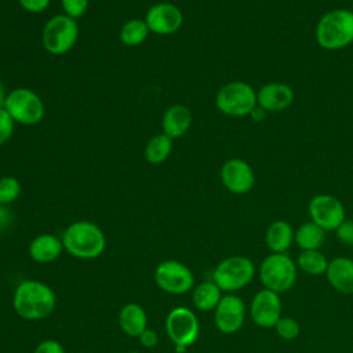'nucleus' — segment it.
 <instances>
[{"label":"nucleus","instance_id":"obj_27","mask_svg":"<svg viewBox=\"0 0 353 353\" xmlns=\"http://www.w3.org/2000/svg\"><path fill=\"white\" fill-rule=\"evenodd\" d=\"M21 182L11 175L0 178V205H8L14 203L21 194Z\"/></svg>","mask_w":353,"mask_h":353},{"label":"nucleus","instance_id":"obj_23","mask_svg":"<svg viewBox=\"0 0 353 353\" xmlns=\"http://www.w3.org/2000/svg\"><path fill=\"white\" fill-rule=\"evenodd\" d=\"M324 241H325V230L312 221H307L299 225L294 234V243L301 248V251L320 250Z\"/></svg>","mask_w":353,"mask_h":353},{"label":"nucleus","instance_id":"obj_20","mask_svg":"<svg viewBox=\"0 0 353 353\" xmlns=\"http://www.w3.org/2000/svg\"><path fill=\"white\" fill-rule=\"evenodd\" d=\"M295 230L284 219L273 221L265 232V243L270 252L284 254L294 243Z\"/></svg>","mask_w":353,"mask_h":353},{"label":"nucleus","instance_id":"obj_30","mask_svg":"<svg viewBox=\"0 0 353 353\" xmlns=\"http://www.w3.org/2000/svg\"><path fill=\"white\" fill-rule=\"evenodd\" d=\"M15 121L8 114V112L0 106V145L6 143L14 134Z\"/></svg>","mask_w":353,"mask_h":353},{"label":"nucleus","instance_id":"obj_5","mask_svg":"<svg viewBox=\"0 0 353 353\" xmlns=\"http://www.w3.org/2000/svg\"><path fill=\"white\" fill-rule=\"evenodd\" d=\"M254 262L244 255H232L222 259L212 272V281L222 292L233 294L247 287L255 276Z\"/></svg>","mask_w":353,"mask_h":353},{"label":"nucleus","instance_id":"obj_24","mask_svg":"<svg viewBox=\"0 0 353 353\" xmlns=\"http://www.w3.org/2000/svg\"><path fill=\"white\" fill-rule=\"evenodd\" d=\"M172 152V139L168 138L165 134L153 135L146 146H145V160L149 164H161L164 163Z\"/></svg>","mask_w":353,"mask_h":353},{"label":"nucleus","instance_id":"obj_14","mask_svg":"<svg viewBox=\"0 0 353 353\" xmlns=\"http://www.w3.org/2000/svg\"><path fill=\"white\" fill-rule=\"evenodd\" d=\"M222 185L233 194H245L255 185V172L251 164L243 159L233 157L226 160L221 170Z\"/></svg>","mask_w":353,"mask_h":353},{"label":"nucleus","instance_id":"obj_21","mask_svg":"<svg viewBox=\"0 0 353 353\" xmlns=\"http://www.w3.org/2000/svg\"><path fill=\"white\" fill-rule=\"evenodd\" d=\"M119 327L128 335L138 338L148 328V314L138 303H125L119 312Z\"/></svg>","mask_w":353,"mask_h":353},{"label":"nucleus","instance_id":"obj_4","mask_svg":"<svg viewBox=\"0 0 353 353\" xmlns=\"http://www.w3.org/2000/svg\"><path fill=\"white\" fill-rule=\"evenodd\" d=\"M259 280L263 288L277 294L290 291L298 279L296 262L287 254H269L259 263Z\"/></svg>","mask_w":353,"mask_h":353},{"label":"nucleus","instance_id":"obj_25","mask_svg":"<svg viewBox=\"0 0 353 353\" xmlns=\"http://www.w3.org/2000/svg\"><path fill=\"white\" fill-rule=\"evenodd\" d=\"M296 266L299 270L309 276L325 274L328 268V259L320 250L301 251L296 258Z\"/></svg>","mask_w":353,"mask_h":353},{"label":"nucleus","instance_id":"obj_18","mask_svg":"<svg viewBox=\"0 0 353 353\" xmlns=\"http://www.w3.org/2000/svg\"><path fill=\"white\" fill-rule=\"evenodd\" d=\"M62 251V239L52 233H41L36 236L28 247V254L36 263H51L59 258Z\"/></svg>","mask_w":353,"mask_h":353},{"label":"nucleus","instance_id":"obj_29","mask_svg":"<svg viewBox=\"0 0 353 353\" xmlns=\"http://www.w3.org/2000/svg\"><path fill=\"white\" fill-rule=\"evenodd\" d=\"M88 4L90 0H61L63 14L76 21L85 14Z\"/></svg>","mask_w":353,"mask_h":353},{"label":"nucleus","instance_id":"obj_16","mask_svg":"<svg viewBox=\"0 0 353 353\" xmlns=\"http://www.w3.org/2000/svg\"><path fill=\"white\" fill-rule=\"evenodd\" d=\"M295 92L283 81H270L256 91V103L266 112H281L292 105Z\"/></svg>","mask_w":353,"mask_h":353},{"label":"nucleus","instance_id":"obj_8","mask_svg":"<svg viewBox=\"0 0 353 353\" xmlns=\"http://www.w3.org/2000/svg\"><path fill=\"white\" fill-rule=\"evenodd\" d=\"M3 108L15 123L23 125H34L40 123L46 112L39 94L25 87L11 90L6 97Z\"/></svg>","mask_w":353,"mask_h":353},{"label":"nucleus","instance_id":"obj_13","mask_svg":"<svg viewBox=\"0 0 353 353\" xmlns=\"http://www.w3.org/2000/svg\"><path fill=\"white\" fill-rule=\"evenodd\" d=\"M281 298L280 294L262 288L259 290L250 302L251 320L261 328H274L277 321L281 319Z\"/></svg>","mask_w":353,"mask_h":353},{"label":"nucleus","instance_id":"obj_32","mask_svg":"<svg viewBox=\"0 0 353 353\" xmlns=\"http://www.w3.org/2000/svg\"><path fill=\"white\" fill-rule=\"evenodd\" d=\"M50 1L51 0H18L19 6L30 14H39L46 11L50 6Z\"/></svg>","mask_w":353,"mask_h":353},{"label":"nucleus","instance_id":"obj_6","mask_svg":"<svg viewBox=\"0 0 353 353\" xmlns=\"http://www.w3.org/2000/svg\"><path fill=\"white\" fill-rule=\"evenodd\" d=\"M256 105V91L250 83L241 80L226 83L215 95L216 109L230 117L250 116Z\"/></svg>","mask_w":353,"mask_h":353},{"label":"nucleus","instance_id":"obj_28","mask_svg":"<svg viewBox=\"0 0 353 353\" xmlns=\"http://www.w3.org/2000/svg\"><path fill=\"white\" fill-rule=\"evenodd\" d=\"M274 331L281 339L292 341V339L298 338V335L301 332V325L295 319L281 316V319L274 325Z\"/></svg>","mask_w":353,"mask_h":353},{"label":"nucleus","instance_id":"obj_2","mask_svg":"<svg viewBox=\"0 0 353 353\" xmlns=\"http://www.w3.org/2000/svg\"><path fill=\"white\" fill-rule=\"evenodd\" d=\"M63 250L77 259H95L106 248L103 230L91 221H76L62 234Z\"/></svg>","mask_w":353,"mask_h":353},{"label":"nucleus","instance_id":"obj_39","mask_svg":"<svg viewBox=\"0 0 353 353\" xmlns=\"http://www.w3.org/2000/svg\"><path fill=\"white\" fill-rule=\"evenodd\" d=\"M127 353H138L137 350H131V352H127Z\"/></svg>","mask_w":353,"mask_h":353},{"label":"nucleus","instance_id":"obj_15","mask_svg":"<svg viewBox=\"0 0 353 353\" xmlns=\"http://www.w3.org/2000/svg\"><path fill=\"white\" fill-rule=\"evenodd\" d=\"M145 22L152 33L167 36L178 32L182 28L183 14L178 6L163 1L153 4L146 11Z\"/></svg>","mask_w":353,"mask_h":353},{"label":"nucleus","instance_id":"obj_34","mask_svg":"<svg viewBox=\"0 0 353 353\" xmlns=\"http://www.w3.org/2000/svg\"><path fill=\"white\" fill-rule=\"evenodd\" d=\"M138 339H139V343H141L143 347H148V349L154 347V346L159 343V335H157V332H156L154 330H152V328H146V330L138 336Z\"/></svg>","mask_w":353,"mask_h":353},{"label":"nucleus","instance_id":"obj_7","mask_svg":"<svg viewBox=\"0 0 353 353\" xmlns=\"http://www.w3.org/2000/svg\"><path fill=\"white\" fill-rule=\"evenodd\" d=\"M77 39V21L65 14L51 17L41 32L43 47L51 55H63L69 52L74 47Z\"/></svg>","mask_w":353,"mask_h":353},{"label":"nucleus","instance_id":"obj_36","mask_svg":"<svg viewBox=\"0 0 353 353\" xmlns=\"http://www.w3.org/2000/svg\"><path fill=\"white\" fill-rule=\"evenodd\" d=\"M250 117L254 120V121H263L266 119V110H263L261 106H255L254 110L250 113Z\"/></svg>","mask_w":353,"mask_h":353},{"label":"nucleus","instance_id":"obj_10","mask_svg":"<svg viewBox=\"0 0 353 353\" xmlns=\"http://www.w3.org/2000/svg\"><path fill=\"white\" fill-rule=\"evenodd\" d=\"M165 332L174 345L192 346L200 334V323L196 313L185 306L171 309L165 317Z\"/></svg>","mask_w":353,"mask_h":353},{"label":"nucleus","instance_id":"obj_19","mask_svg":"<svg viewBox=\"0 0 353 353\" xmlns=\"http://www.w3.org/2000/svg\"><path fill=\"white\" fill-rule=\"evenodd\" d=\"M192 112L185 105L176 103L171 105L163 114L161 127L163 134H165L171 139L181 138L185 135L192 125Z\"/></svg>","mask_w":353,"mask_h":353},{"label":"nucleus","instance_id":"obj_31","mask_svg":"<svg viewBox=\"0 0 353 353\" xmlns=\"http://www.w3.org/2000/svg\"><path fill=\"white\" fill-rule=\"evenodd\" d=\"M336 239L345 245H353V221L345 219L335 230Z\"/></svg>","mask_w":353,"mask_h":353},{"label":"nucleus","instance_id":"obj_11","mask_svg":"<svg viewBox=\"0 0 353 353\" xmlns=\"http://www.w3.org/2000/svg\"><path fill=\"white\" fill-rule=\"evenodd\" d=\"M307 212L310 221L325 232L336 230V228L346 219L342 201L328 193L313 196L307 204Z\"/></svg>","mask_w":353,"mask_h":353},{"label":"nucleus","instance_id":"obj_9","mask_svg":"<svg viewBox=\"0 0 353 353\" xmlns=\"http://www.w3.org/2000/svg\"><path fill=\"white\" fill-rule=\"evenodd\" d=\"M153 279L161 291L172 295L186 294L194 287V276L190 268L175 259L160 262L154 269Z\"/></svg>","mask_w":353,"mask_h":353},{"label":"nucleus","instance_id":"obj_38","mask_svg":"<svg viewBox=\"0 0 353 353\" xmlns=\"http://www.w3.org/2000/svg\"><path fill=\"white\" fill-rule=\"evenodd\" d=\"M174 347H175V352H176V353H185V352L188 350V347H186V346H182V345H174Z\"/></svg>","mask_w":353,"mask_h":353},{"label":"nucleus","instance_id":"obj_3","mask_svg":"<svg viewBox=\"0 0 353 353\" xmlns=\"http://www.w3.org/2000/svg\"><path fill=\"white\" fill-rule=\"evenodd\" d=\"M316 43L328 51L342 50L353 43V11L334 8L320 17L314 29Z\"/></svg>","mask_w":353,"mask_h":353},{"label":"nucleus","instance_id":"obj_1","mask_svg":"<svg viewBox=\"0 0 353 353\" xmlns=\"http://www.w3.org/2000/svg\"><path fill=\"white\" fill-rule=\"evenodd\" d=\"M55 305V292L43 281L28 279L15 287L12 309L23 320H43L54 312Z\"/></svg>","mask_w":353,"mask_h":353},{"label":"nucleus","instance_id":"obj_12","mask_svg":"<svg viewBox=\"0 0 353 353\" xmlns=\"http://www.w3.org/2000/svg\"><path fill=\"white\" fill-rule=\"evenodd\" d=\"M247 307L236 294H226L214 309V323L219 332L230 335L237 332L245 321Z\"/></svg>","mask_w":353,"mask_h":353},{"label":"nucleus","instance_id":"obj_37","mask_svg":"<svg viewBox=\"0 0 353 353\" xmlns=\"http://www.w3.org/2000/svg\"><path fill=\"white\" fill-rule=\"evenodd\" d=\"M7 94H8V92L6 91V87H4V84H3V81H1V79H0V106L4 105V101H6Z\"/></svg>","mask_w":353,"mask_h":353},{"label":"nucleus","instance_id":"obj_35","mask_svg":"<svg viewBox=\"0 0 353 353\" xmlns=\"http://www.w3.org/2000/svg\"><path fill=\"white\" fill-rule=\"evenodd\" d=\"M11 212L7 207L0 205V232L6 230L11 223Z\"/></svg>","mask_w":353,"mask_h":353},{"label":"nucleus","instance_id":"obj_26","mask_svg":"<svg viewBox=\"0 0 353 353\" xmlns=\"http://www.w3.org/2000/svg\"><path fill=\"white\" fill-rule=\"evenodd\" d=\"M150 30L145 22V19H130L125 23H123V26L120 28V40L124 46L128 47H135L142 44L148 36H149Z\"/></svg>","mask_w":353,"mask_h":353},{"label":"nucleus","instance_id":"obj_33","mask_svg":"<svg viewBox=\"0 0 353 353\" xmlns=\"http://www.w3.org/2000/svg\"><path fill=\"white\" fill-rule=\"evenodd\" d=\"M33 353H65V349L55 339H44L36 346Z\"/></svg>","mask_w":353,"mask_h":353},{"label":"nucleus","instance_id":"obj_17","mask_svg":"<svg viewBox=\"0 0 353 353\" xmlns=\"http://www.w3.org/2000/svg\"><path fill=\"white\" fill-rule=\"evenodd\" d=\"M328 284L338 292L345 295L353 294V259L336 256L328 262L325 272Z\"/></svg>","mask_w":353,"mask_h":353},{"label":"nucleus","instance_id":"obj_22","mask_svg":"<svg viewBox=\"0 0 353 353\" xmlns=\"http://www.w3.org/2000/svg\"><path fill=\"white\" fill-rule=\"evenodd\" d=\"M222 290L211 280L203 281L193 287L192 302L193 306L200 312H211L216 307L222 298Z\"/></svg>","mask_w":353,"mask_h":353}]
</instances>
